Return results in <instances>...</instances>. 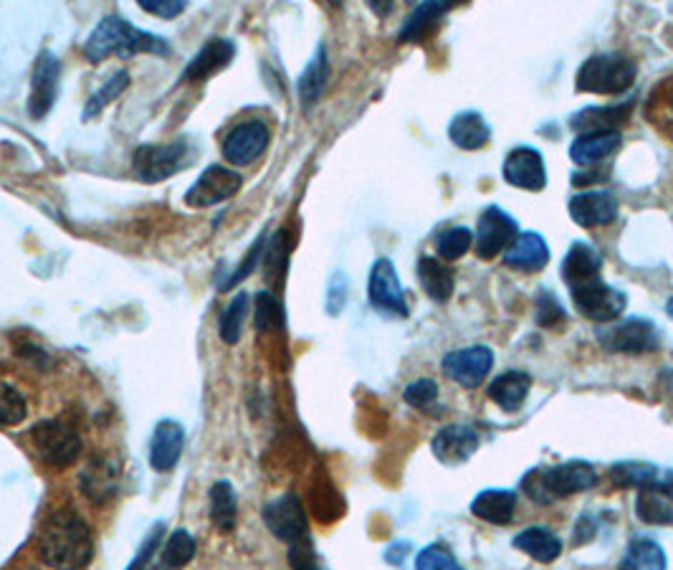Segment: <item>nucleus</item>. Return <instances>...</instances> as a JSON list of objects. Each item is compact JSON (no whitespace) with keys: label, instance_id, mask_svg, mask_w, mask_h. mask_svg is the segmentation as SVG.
<instances>
[{"label":"nucleus","instance_id":"nucleus-39","mask_svg":"<svg viewBox=\"0 0 673 570\" xmlns=\"http://www.w3.org/2000/svg\"><path fill=\"white\" fill-rule=\"evenodd\" d=\"M129 87V73L122 69V71H115L112 77H109L105 85L99 87V91L95 97L89 99L87 102V109H85V117L91 119L105 112V109L115 102V99L122 95V91Z\"/></svg>","mask_w":673,"mask_h":570},{"label":"nucleus","instance_id":"nucleus-9","mask_svg":"<svg viewBox=\"0 0 673 570\" xmlns=\"http://www.w3.org/2000/svg\"><path fill=\"white\" fill-rule=\"evenodd\" d=\"M188 158L186 142H168V145H142L135 153V170L145 183H158L175 176Z\"/></svg>","mask_w":673,"mask_h":570},{"label":"nucleus","instance_id":"nucleus-15","mask_svg":"<svg viewBox=\"0 0 673 570\" xmlns=\"http://www.w3.org/2000/svg\"><path fill=\"white\" fill-rule=\"evenodd\" d=\"M269 127L261 119H251L234 127L224 140V158L230 165H248L256 158H261L266 145H269Z\"/></svg>","mask_w":673,"mask_h":570},{"label":"nucleus","instance_id":"nucleus-48","mask_svg":"<svg viewBox=\"0 0 673 570\" xmlns=\"http://www.w3.org/2000/svg\"><path fill=\"white\" fill-rule=\"evenodd\" d=\"M162 535H165V528H162V525H155V528H152V532H150V535H147V540L142 542L140 553L135 556V560H132V563L127 566V570H145V568H147V563H150V560H152L155 550L160 548V540H162Z\"/></svg>","mask_w":673,"mask_h":570},{"label":"nucleus","instance_id":"nucleus-50","mask_svg":"<svg viewBox=\"0 0 673 570\" xmlns=\"http://www.w3.org/2000/svg\"><path fill=\"white\" fill-rule=\"evenodd\" d=\"M142 11L160 16V18H175L186 11V3H180V0H142Z\"/></svg>","mask_w":673,"mask_h":570},{"label":"nucleus","instance_id":"nucleus-28","mask_svg":"<svg viewBox=\"0 0 673 570\" xmlns=\"http://www.w3.org/2000/svg\"><path fill=\"white\" fill-rule=\"evenodd\" d=\"M451 8H454V3H448V0H426V3H420L413 8V13L405 18L403 29L398 33V41L400 43H416L420 41L423 36H426L433 26H436V21H441Z\"/></svg>","mask_w":673,"mask_h":570},{"label":"nucleus","instance_id":"nucleus-41","mask_svg":"<svg viewBox=\"0 0 673 570\" xmlns=\"http://www.w3.org/2000/svg\"><path fill=\"white\" fill-rule=\"evenodd\" d=\"M26 419V399L13 385L0 381V426H16Z\"/></svg>","mask_w":673,"mask_h":570},{"label":"nucleus","instance_id":"nucleus-46","mask_svg":"<svg viewBox=\"0 0 673 570\" xmlns=\"http://www.w3.org/2000/svg\"><path fill=\"white\" fill-rule=\"evenodd\" d=\"M347 292H349V279L345 272H335L329 279L327 287V312L329 315H339L345 309L347 302Z\"/></svg>","mask_w":673,"mask_h":570},{"label":"nucleus","instance_id":"nucleus-53","mask_svg":"<svg viewBox=\"0 0 673 570\" xmlns=\"http://www.w3.org/2000/svg\"><path fill=\"white\" fill-rule=\"evenodd\" d=\"M653 487H656V490L663 494V498H669L673 502V472H669L666 476H663L661 482H656Z\"/></svg>","mask_w":673,"mask_h":570},{"label":"nucleus","instance_id":"nucleus-16","mask_svg":"<svg viewBox=\"0 0 673 570\" xmlns=\"http://www.w3.org/2000/svg\"><path fill=\"white\" fill-rule=\"evenodd\" d=\"M59 79H61V61L53 57L51 51H43L41 57L36 59L31 99H29V112L33 119H41L51 112V107L59 97Z\"/></svg>","mask_w":673,"mask_h":570},{"label":"nucleus","instance_id":"nucleus-20","mask_svg":"<svg viewBox=\"0 0 673 570\" xmlns=\"http://www.w3.org/2000/svg\"><path fill=\"white\" fill-rule=\"evenodd\" d=\"M504 264L519 272H542L550 264V246L537 232H524L504 254Z\"/></svg>","mask_w":673,"mask_h":570},{"label":"nucleus","instance_id":"nucleus-24","mask_svg":"<svg viewBox=\"0 0 673 570\" xmlns=\"http://www.w3.org/2000/svg\"><path fill=\"white\" fill-rule=\"evenodd\" d=\"M236 57V46L234 41L228 39H210L202 49L192 57V61L188 63L186 73H182V81H200L208 79L210 73L220 71L224 67H228L230 59Z\"/></svg>","mask_w":673,"mask_h":570},{"label":"nucleus","instance_id":"nucleus-23","mask_svg":"<svg viewBox=\"0 0 673 570\" xmlns=\"http://www.w3.org/2000/svg\"><path fill=\"white\" fill-rule=\"evenodd\" d=\"M633 112V102H623L615 107H585L570 117V127L577 132H611L629 122Z\"/></svg>","mask_w":673,"mask_h":570},{"label":"nucleus","instance_id":"nucleus-8","mask_svg":"<svg viewBox=\"0 0 673 570\" xmlns=\"http://www.w3.org/2000/svg\"><path fill=\"white\" fill-rule=\"evenodd\" d=\"M31 441L43 462L57 469L73 464L81 454V439L69 426H63L61 421H41V424H36L31 431Z\"/></svg>","mask_w":673,"mask_h":570},{"label":"nucleus","instance_id":"nucleus-17","mask_svg":"<svg viewBox=\"0 0 673 570\" xmlns=\"http://www.w3.org/2000/svg\"><path fill=\"white\" fill-rule=\"evenodd\" d=\"M478 444H482V439H478V434L472 426L454 424V426L441 429L438 434L433 436L430 449L441 464L461 466L476 454Z\"/></svg>","mask_w":673,"mask_h":570},{"label":"nucleus","instance_id":"nucleus-1","mask_svg":"<svg viewBox=\"0 0 673 570\" xmlns=\"http://www.w3.org/2000/svg\"><path fill=\"white\" fill-rule=\"evenodd\" d=\"M41 560L53 570L87 568L95 542L87 522L73 512H57L41 532Z\"/></svg>","mask_w":673,"mask_h":570},{"label":"nucleus","instance_id":"nucleus-21","mask_svg":"<svg viewBox=\"0 0 673 570\" xmlns=\"http://www.w3.org/2000/svg\"><path fill=\"white\" fill-rule=\"evenodd\" d=\"M621 145H623L621 130L585 132L570 145V158H573L577 168H597V163L611 158Z\"/></svg>","mask_w":673,"mask_h":570},{"label":"nucleus","instance_id":"nucleus-52","mask_svg":"<svg viewBox=\"0 0 673 570\" xmlns=\"http://www.w3.org/2000/svg\"><path fill=\"white\" fill-rule=\"evenodd\" d=\"M408 542H395V546H390L387 548V553H385V560L387 563H393V566H403V558L408 556Z\"/></svg>","mask_w":673,"mask_h":570},{"label":"nucleus","instance_id":"nucleus-30","mask_svg":"<svg viewBox=\"0 0 673 570\" xmlns=\"http://www.w3.org/2000/svg\"><path fill=\"white\" fill-rule=\"evenodd\" d=\"M514 548L540 563H552L562 556V540L547 528H527L514 538Z\"/></svg>","mask_w":673,"mask_h":570},{"label":"nucleus","instance_id":"nucleus-25","mask_svg":"<svg viewBox=\"0 0 673 570\" xmlns=\"http://www.w3.org/2000/svg\"><path fill=\"white\" fill-rule=\"evenodd\" d=\"M448 140L454 142L458 150H482V147L492 140V127L484 119V115L466 109L458 112L448 125Z\"/></svg>","mask_w":673,"mask_h":570},{"label":"nucleus","instance_id":"nucleus-51","mask_svg":"<svg viewBox=\"0 0 673 570\" xmlns=\"http://www.w3.org/2000/svg\"><path fill=\"white\" fill-rule=\"evenodd\" d=\"M593 538H595V520H593V514H583V518L577 520L573 542H575V546H585V542H590Z\"/></svg>","mask_w":673,"mask_h":570},{"label":"nucleus","instance_id":"nucleus-6","mask_svg":"<svg viewBox=\"0 0 673 570\" xmlns=\"http://www.w3.org/2000/svg\"><path fill=\"white\" fill-rule=\"evenodd\" d=\"M570 294H573V302L580 315L597 322V325H611V322L621 317L625 307H629L625 292L611 287V284H605L603 279L580 284V287L570 289Z\"/></svg>","mask_w":673,"mask_h":570},{"label":"nucleus","instance_id":"nucleus-7","mask_svg":"<svg viewBox=\"0 0 673 570\" xmlns=\"http://www.w3.org/2000/svg\"><path fill=\"white\" fill-rule=\"evenodd\" d=\"M516 236H519L516 218L499 206H486L476 220L474 252L478 259H494V256L509 249Z\"/></svg>","mask_w":673,"mask_h":570},{"label":"nucleus","instance_id":"nucleus-4","mask_svg":"<svg viewBox=\"0 0 673 570\" xmlns=\"http://www.w3.org/2000/svg\"><path fill=\"white\" fill-rule=\"evenodd\" d=\"M639 77L635 61L625 53H597L590 57L577 71V91L585 95H623Z\"/></svg>","mask_w":673,"mask_h":570},{"label":"nucleus","instance_id":"nucleus-12","mask_svg":"<svg viewBox=\"0 0 673 570\" xmlns=\"http://www.w3.org/2000/svg\"><path fill=\"white\" fill-rule=\"evenodd\" d=\"M244 186L241 173L224 168V165H210V168L202 173V176L196 180L186 193V204L190 208H210L220 204V200H228L230 196H236Z\"/></svg>","mask_w":673,"mask_h":570},{"label":"nucleus","instance_id":"nucleus-31","mask_svg":"<svg viewBox=\"0 0 673 570\" xmlns=\"http://www.w3.org/2000/svg\"><path fill=\"white\" fill-rule=\"evenodd\" d=\"M327 77H329V61H327V51L325 46H317L315 57L309 59L307 69L301 71L299 77V97L304 107H315L317 99L321 97V91L327 87Z\"/></svg>","mask_w":673,"mask_h":570},{"label":"nucleus","instance_id":"nucleus-11","mask_svg":"<svg viewBox=\"0 0 673 570\" xmlns=\"http://www.w3.org/2000/svg\"><path fill=\"white\" fill-rule=\"evenodd\" d=\"M367 297H370L377 312H385V315L393 317H408V302H405L398 272H395L390 259L375 262L370 282H367Z\"/></svg>","mask_w":673,"mask_h":570},{"label":"nucleus","instance_id":"nucleus-32","mask_svg":"<svg viewBox=\"0 0 673 570\" xmlns=\"http://www.w3.org/2000/svg\"><path fill=\"white\" fill-rule=\"evenodd\" d=\"M81 487L91 502H107L119 487L117 466L112 462H91L81 474Z\"/></svg>","mask_w":673,"mask_h":570},{"label":"nucleus","instance_id":"nucleus-44","mask_svg":"<svg viewBox=\"0 0 673 570\" xmlns=\"http://www.w3.org/2000/svg\"><path fill=\"white\" fill-rule=\"evenodd\" d=\"M403 399H405V403H410L413 409L426 411L430 403L438 399V385H436V381H430V379H420V381L410 383L408 389H405Z\"/></svg>","mask_w":673,"mask_h":570},{"label":"nucleus","instance_id":"nucleus-22","mask_svg":"<svg viewBox=\"0 0 673 570\" xmlns=\"http://www.w3.org/2000/svg\"><path fill=\"white\" fill-rule=\"evenodd\" d=\"M182 444H186V429L178 421H160L152 434L150 444V462L158 472H170L180 462Z\"/></svg>","mask_w":673,"mask_h":570},{"label":"nucleus","instance_id":"nucleus-37","mask_svg":"<svg viewBox=\"0 0 673 570\" xmlns=\"http://www.w3.org/2000/svg\"><path fill=\"white\" fill-rule=\"evenodd\" d=\"M246 315H248V294L241 292L236 294L234 302L226 307L224 317H220V340L228 345H236L238 340H241V333H244V322H246Z\"/></svg>","mask_w":673,"mask_h":570},{"label":"nucleus","instance_id":"nucleus-47","mask_svg":"<svg viewBox=\"0 0 673 570\" xmlns=\"http://www.w3.org/2000/svg\"><path fill=\"white\" fill-rule=\"evenodd\" d=\"M264 252H266V242L264 238H258V242L254 244V249L248 252V256H246V262L238 266V269L230 274V279H226L224 284H220V289H230V287H236L238 282H244L248 274H251L254 269H256V264L261 262V256H264Z\"/></svg>","mask_w":673,"mask_h":570},{"label":"nucleus","instance_id":"nucleus-10","mask_svg":"<svg viewBox=\"0 0 673 570\" xmlns=\"http://www.w3.org/2000/svg\"><path fill=\"white\" fill-rule=\"evenodd\" d=\"M264 522L274 538L289 542V546L307 540V512L297 494H281L266 504Z\"/></svg>","mask_w":673,"mask_h":570},{"label":"nucleus","instance_id":"nucleus-14","mask_svg":"<svg viewBox=\"0 0 673 570\" xmlns=\"http://www.w3.org/2000/svg\"><path fill=\"white\" fill-rule=\"evenodd\" d=\"M504 180L519 190H545L547 168L542 153L534 147H514L504 160Z\"/></svg>","mask_w":673,"mask_h":570},{"label":"nucleus","instance_id":"nucleus-42","mask_svg":"<svg viewBox=\"0 0 673 570\" xmlns=\"http://www.w3.org/2000/svg\"><path fill=\"white\" fill-rule=\"evenodd\" d=\"M416 570H466L444 546L423 548L416 558Z\"/></svg>","mask_w":673,"mask_h":570},{"label":"nucleus","instance_id":"nucleus-45","mask_svg":"<svg viewBox=\"0 0 673 570\" xmlns=\"http://www.w3.org/2000/svg\"><path fill=\"white\" fill-rule=\"evenodd\" d=\"M562 320H565V309H562L560 299L552 292L542 289L540 297H537V325L540 327H557Z\"/></svg>","mask_w":673,"mask_h":570},{"label":"nucleus","instance_id":"nucleus-54","mask_svg":"<svg viewBox=\"0 0 673 570\" xmlns=\"http://www.w3.org/2000/svg\"><path fill=\"white\" fill-rule=\"evenodd\" d=\"M666 312H669V317L673 320V297L669 299V305H666Z\"/></svg>","mask_w":673,"mask_h":570},{"label":"nucleus","instance_id":"nucleus-3","mask_svg":"<svg viewBox=\"0 0 673 570\" xmlns=\"http://www.w3.org/2000/svg\"><path fill=\"white\" fill-rule=\"evenodd\" d=\"M595 484H597L595 466L575 459V462H565L550 469H532V472L524 474L522 490L534 502L552 504L555 500L570 498V494L593 490Z\"/></svg>","mask_w":673,"mask_h":570},{"label":"nucleus","instance_id":"nucleus-26","mask_svg":"<svg viewBox=\"0 0 673 570\" xmlns=\"http://www.w3.org/2000/svg\"><path fill=\"white\" fill-rule=\"evenodd\" d=\"M532 389V375L524 371H509L502 373L499 379H494L488 385V399L506 413H514L524 406Z\"/></svg>","mask_w":673,"mask_h":570},{"label":"nucleus","instance_id":"nucleus-40","mask_svg":"<svg viewBox=\"0 0 673 570\" xmlns=\"http://www.w3.org/2000/svg\"><path fill=\"white\" fill-rule=\"evenodd\" d=\"M472 246H474V234H472V228H464V226L448 228V232L441 234L438 242H436L438 256H441V259H446V262L461 259V256L472 249Z\"/></svg>","mask_w":673,"mask_h":570},{"label":"nucleus","instance_id":"nucleus-18","mask_svg":"<svg viewBox=\"0 0 673 570\" xmlns=\"http://www.w3.org/2000/svg\"><path fill=\"white\" fill-rule=\"evenodd\" d=\"M570 218L583 228L607 226L617 218V198L611 190H590L570 198Z\"/></svg>","mask_w":673,"mask_h":570},{"label":"nucleus","instance_id":"nucleus-38","mask_svg":"<svg viewBox=\"0 0 673 570\" xmlns=\"http://www.w3.org/2000/svg\"><path fill=\"white\" fill-rule=\"evenodd\" d=\"M196 556V538L188 530H175L162 548L165 568H182Z\"/></svg>","mask_w":673,"mask_h":570},{"label":"nucleus","instance_id":"nucleus-43","mask_svg":"<svg viewBox=\"0 0 673 570\" xmlns=\"http://www.w3.org/2000/svg\"><path fill=\"white\" fill-rule=\"evenodd\" d=\"M284 322L281 315V305L279 299L274 297L271 292H258L256 294V325L261 333H269V330H276Z\"/></svg>","mask_w":673,"mask_h":570},{"label":"nucleus","instance_id":"nucleus-19","mask_svg":"<svg viewBox=\"0 0 673 570\" xmlns=\"http://www.w3.org/2000/svg\"><path fill=\"white\" fill-rule=\"evenodd\" d=\"M603 272V256L587 242H575L570 246V252L562 262V279L567 282V287H580V284L601 279Z\"/></svg>","mask_w":673,"mask_h":570},{"label":"nucleus","instance_id":"nucleus-35","mask_svg":"<svg viewBox=\"0 0 673 570\" xmlns=\"http://www.w3.org/2000/svg\"><path fill=\"white\" fill-rule=\"evenodd\" d=\"M635 514L645 525H673V502L656 490V487H645L639 490L635 498Z\"/></svg>","mask_w":673,"mask_h":570},{"label":"nucleus","instance_id":"nucleus-13","mask_svg":"<svg viewBox=\"0 0 673 570\" xmlns=\"http://www.w3.org/2000/svg\"><path fill=\"white\" fill-rule=\"evenodd\" d=\"M494 365V353L486 345L461 347V351L448 353L444 357V373L451 381L464 385V389H476L486 381L488 371Z\"/></svg>","mask_w":673,"mask_h":570},{"label":"nucleus","instance_id":"nucleus-27","mask_svg":"<svg viewBox=\"0 0 673 570\" xmlns=\"http://www.w3.org/2000/svg\"><path fill=\"white\" fill-rule=\"evenodd\" d=\"M516 510V494L512 490H484L472 502V514L492 525H509Z\"/></svg>","mask_w":673,"mask_h":570},{"label":"nucleus","instance_id":"nucleus-34","mask_svg":"<svg viewBox=\"0 0 673 570\" xmlns=\"http://www.w3.org/2000/svg\"><path fill=\"white\" fill-rule=\"evenodd\" d=\"M617 570H666V553L656 540L639 538L629 546Z\"/></svg>","mask_w":673,"mask_h":570},{"label":"nucleus","instance_id":"nucleus-2","mask_svg":"<svg viewBox=\"0 0 673 570\" xmlns=\"http://www.w3.org/2000/svg\"><path fill=\"white\" fill-rule=\"evenodd\" d=\"M85 53L89 61H105L109 57H135V53H160V57H168L170 46L162 36L135 29L132 23L119 16H107L89 33Z\"/></svg>","mask_w":673,"mask_h":570},{"label":"nucleus","instance_id":"nucleus-29","mask_svg":"<svg viewBox=\"0 0 673 570\" xmlns=\"http://www.w3.org/2000/svg\"><path fill=\"white\" fill-rule=\"evenodd\" d=\"M418 279L423 292H426L433 302H448L451 294H454V269L441 259H433V256H423L418 262Z\"/></svg>","mask_w":673,"mask_h":570},{"label":"nucleus","instance_id":"nucleus-33","mask_svg":"<svg viewBox=\"0 0 673 570\" xmlns=\"http://www.w3.org/2000/svg\"><path fill=\"white\" fill-rule=\"evenodd\" d=\"M210 520L220 532L236 530L238 522V494L230 482H216L210 490Z\"/></svg>","mask_w":673,"mask_h":570},{"label":"nucleus","instance_id":"nucleus-49","mask_svg":"<svg viewBox=\"0 0 673 570\" xmlns=\"http://www.w3.org/2000/svg\"><path fill=\"white\" fill-rule=\"evenodd\" d=\"M289 563H291V570H325L317 563V558H315V553H311L307 540L294 542L289 550Z\"/></svg>","mask_w":673,"mask_h":570},{"label":"nucleus","instance_id":"nucleus-36","mask_svg":"<svg viewBox=\"0 0 673 570\" xmlns=\"http://www.w3.org/2000/svg\"><path fill=\"white\" fill-rule=\"evenodd\" d=\"M611 480L623 490H645V487L659 482V469L643 462H621L611 469Z\"/></svg>","mask_w":673,"mask_h":570},{"label":"nucleus","instance_id":"nucleus-5","mask_svg":"<svg viewBox=\"0 0 673 570\" xmlns=\"http://www.w3.org/2000/svg\"><path fill=\"white\" fill-rule=\"evenodd\" d=\"M597 343H601L607 353H625V355H641L653 353L661 347V333L659 325L643 317H629L621 322H611V325L597 327Z\"/></svg>","mask_w":673,"mask_h":570}]
</instances>
